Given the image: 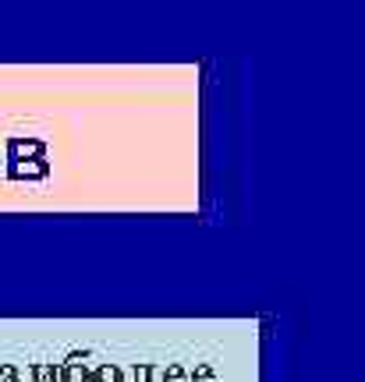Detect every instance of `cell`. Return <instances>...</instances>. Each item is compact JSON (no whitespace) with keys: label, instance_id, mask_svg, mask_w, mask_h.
I'll return each mask as SVG.
<instances>
[{"label":"cell","instance_id":"cell-1","mask_svg":"<svg viewBox=\"0 0 365 382\" xmlns=\"http://www.w3.org/2000/svg\"><path fill=\"white\" fill-rule=\"evenodd\" d=\"M92 382H121V368L117 365H99L92 372Z\"/></svg>","mask_w":365,"mask_h":382},{"label":"cell","instance_id":"cell-2","mask_svg":"<svg viewBox=\"0 0 365 382\" xmlns=\"http://www.w3.org/2000/svg\"><path fill=\"white\" fill-rule=\"evenodd\" d=\"M60 365H36V382H57Z\"/></svg>","mask_w":365,"mask_h":382},{"label":"cell","instance_id":"cell-3","mask_svg":"<svg viewBox=\"0 0 365 382\" xmlns=\"http://www.w3.org/2000/svg\"><path fill=\"white\" fill-rule=\"evenodd\" d=\"M14 382H36V365H25V368H14Z\"/></svg>","mask_w":365,"mask_h":382},{"label":"cell","instance_id":"cell-4","mask_svg":"<svg viewBox=\"0 0 365 382\" xmlns=\"http://www.w3.org/2000/svg\"><path fill=\"white\" fill-rule=\"evenodd\" d=\"M149 382H164V368H153L149 365Z\"/></svg>","mask_w":365,"mask_h":382}]
</instances>
